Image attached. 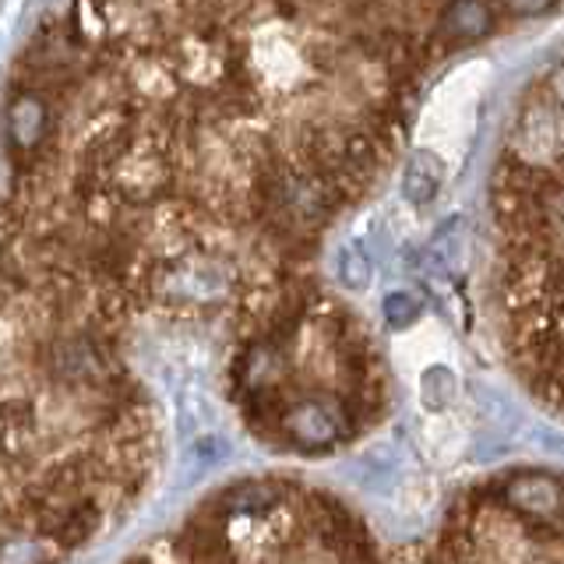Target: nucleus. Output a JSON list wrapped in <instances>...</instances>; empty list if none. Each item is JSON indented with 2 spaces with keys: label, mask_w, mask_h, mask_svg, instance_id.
<instances>
[{
  "label": "nucleus",
  "mask_w": 564,
  "mask_h": 564,
  "mask_svg": "<svg viewBox=\"0 0 564 564\" xmlns=\"http://www.w3.org/2000/svg\"><path fill=\"white\" fill-rule=\"evenodd\" d=\"M505 505L516 508L522 519H536V522H551L564 516V484L554 476H519L511 480L505 490Z\"/></svg>",
  "instance_id": "obj_1"
},
{
  "label": "nucleus",
  "mask_w": 564,
  "mask_h": 564,
  "mask_svg": "<svg viewBox=\"0 0 564 564\" xmlns=\"http://www.w3.org/2000/svg\"><path fill=\"white\" fill-rule=\"evenodd\" d=\"M441 184V163L431 152H416L405 166V198L410 202H431Z\"/></svg>",
  "instance_id": "obj_2"
},
{
  "label": "nucleus",
  "mask_w": 564,
  "mask_h": 564,
  "mask_svg": "<svg viewBox=\"0 0 564 564\" xmlns=\"http://www.w3.org/2000/svg\"><path fill=\"white\" fill-rule=\"evenodd\" d=\"M43 123H46V113H43L40 99L25 96V99H18V102L11 106V134H14V141H18L22 149H32L35 141H40Z\"/></svg>",
  "instance_id": "obj_3"
},
{
  "label": "nucleus",
  "mask_w": 564,
  "mask_h": 564,
  "mask_svg": "<svg viewBox=\"0 0 564 564\" xmlns=\"http://www.w3.org/2000/svg\"><path fill=\"white\" fill-rule=\"evenodd\" d=\"M339 272H343V282L346 286H367L370 282V261L360 254V251H346L343 254V264H339Z\"/></svg>",
  "instance_id": "obj_4"
},
{
  "label": "nucleus",
  "mask_w": 564,
  "mask_h": 564,
  "mask_svg": "<svg viewBox=\"0 0 564 564\" xmlns=\"http://www.w3.org/2000/svg\"><path fill=\"white\" fill-rule=\"evenodd\" d=\"M384 311H388V317H392L395 325H410L413 317L420 314V304L410 293H392L384 300Z\"/></svg>",
  "instance_id": "obj_5"
}]
</instances>
